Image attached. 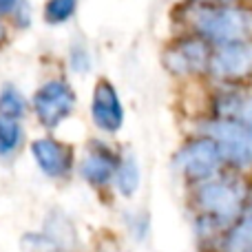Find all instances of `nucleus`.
<instances>
[{
	"label": "nucleus",
	"instance_id": "obj_14",
	"mask_svg": "<svg viewBox=\"0 0 252 252\" xmlns=\"http://www.w3.org/2000/svg\"><path fill=\"white\" fill-rule=\"evenodd\" d=\"M226 252H252V217L241 219L226 237Z\"/></svg>",
	"mask_w": 252,
	"mask_h": 252
},
{
	"label": "nucleus",
	"instance_id": "obj_4",
	"mask_svg": "<svg viewBox=\"0 0 252 252\" xmlns=\"http://www.w3.org/2000/svg\"><path fill=\"white\" fill-rule=\"evenodd\" d=\"M221 155H219L217 144L210 137H199L188 142L182 151L177 153V170L188 179V182H208L221 166Z\"/></svg>",
	"mask_w": 252,
	"mask_h": 252
},
{
	"label": "nucleus",
	"instance_id": "obj_13",
	"mask_svg": "<svg viewBox=\"0 0 252 252\" xmlns=\"http://www.w3.org/2000/svg\"><path fill=\"white\" fill-rule=\"evenodd\" d=\"M27 111V100L22 97V93L11 84H4L0 91V115L11 120H20Z\"/></svg>",
	"mask_w": 252,
	"mask_h": 252
},
{
	"label": "nucleus",
	"instance_id": "obj_5",
	"mask_svg": "<svg viewBox=\"0 0 252 252\" xmlns=\"http://www.w3.org/2000/svg\"><path fill=\"white\" fill-rule=\"evenodd\" d=\"M73 106L75 93L64 80H49L33 95V111L40 124H44L47 128H56L62 120L69 118Z\"/></svg>",
	"mask_w": 252,
	"mask_h": 252
},
{
	"label": "nucleus",
	"instance_id": "obj_21",
	"mask_svg": "<svg viewBox=\"0 0 252 252\" xmlns=\"http://www.w3.org/2000/svg\"><path fill=\"white\" fill-rule=\"evenodd\" d=\"M4 38H7V27H4V22L0 20V44L4 42Z\"/></svg>",
	"mask_w": 252,
	"mask_h": 252
},
{
	"label": "nucleus",
	"instance_id": "obj_20",
	"mask_svg": "<svg viewBox=\"0 0 252 252\" xmlns=\"http://www.w3.org/2000/svg\"><path fill=\"white\" fill-rule=\"evenodd\" d=\"M244 206H246V213H248L250 217H252V190L244 197Z\"/></svg>",
	"mask_w": 252,
	"mask_h": 252
},
{
	"label": "nucleus",
	"instance_id": "obj_10",
	"mask_svg": "<svg viewBox=\"0 0 252 252\" xmlns=\"http://www.w3.org/2000/svg\"><path fill=\"white\" fill-rule=\"evenodd\" d=\"M118 168V157L104 146H95L82 161V177L93 186H104Z\"/></svg>",
	"mask_w": 252,
	"mask_h": 252
},
{
	"label": "nucleus",
	"instance_id": "obj_8",
	"mask_svg": "<svg viewBox=\"0 0 252 252\" xmlns=\"http://www.w3.org/2000/svg\"><path fill=\"white\" fill-rule=\"evenodd\" d=\"M91 115L97 128L104 133H118L120 126L124 122V109L115 87L109 80H97L95 89H93V100H91Z\"/></svg>",
	"mask_w": 252,
	"mask_h": 252
},
{
	"label": "nucleus",
	"instance_id": "obj_3",
	"mask_svg": "<svg viewBox=\"0 0 252 252\" xmlns=\"http://www.w3.org/2000/svg\"><path fill=\"white\" fill-rule=\"evenodd\" d=\"M206 137H210L219 148L221 159L230 161L237 168L252 166V133L230 120H213L204 124Z\"/></svg>",
	"mask_w": 252,
	"mask_h": 252
},
{
	"label": "nucleus",
	"instance_id": "obj_17",
	"mask_svg": "<svg viewBox=\"0 0 252 252\" xmlns=\"http://www.w3.org/2000/svg\"><path fill=\"white\" fill-rule=\"evenodd\" d=\"M71 66L75 73H87L91 69V58L84 47H73L71 49Z\"/></svg>",
	"mask_w": 252,
	"mask_h": 252
},
{
	"label": "nucleus",
	"instance_id": "obj_2",
	"mask_svg": "<svg viewBox=\"0 0 252 252\" xmlns=\"http://www.w3.org/2000/svg\"><path fill=\"white\" fill-rule=\"evenodd\" d=\"M197 206L201 210V219L215 226L228 223L237 219L244 206V195L239 186L228 179L219 182H204V186L197 190Z\"/></svg>",
	"mask_w": 252,
	"mask_h": 252
},
{
	"label": "nucleus",
	"instance_id": "obj_19",
	"mask_svg": "<svg viewBox=\"0 0 252 252\" xmlns=\"http://www.w3.org/2000/svg\"><path fill=\"white\" fill-rule=\"evenodd\" d=\"M197 4H237L239 0H195Z\"/></svg>",
	"mask_w": 252,
	"mask_h": 252
},
{
	"label": "nucleus",
	"instance_id": "obj_15",
	"mask_svg": "<svg viewBox=\"0 0 252 252\" xmlns=\"http://www.w3.org/2000/svg\"><path fill=\"white\" fill-rule=\"evenodd\" d=\"M22 142V128L18 120L0 115V155H11Z\"/></svg>",
	"mask_w": 252,
	"mask_h": 252
},
{
	"label": "nucleus",
	"instance_id": "obj_7",
	"mask_svg": "<svg viewBox=\"0 0 252 252\" xmlns=\"http://www.w3.org/2000/svg\"><path fill=\"white\" fill-rule=\"evenodd\" d=\"M208 69L219 80H237L252 71V42L219 44L217 51L210 53Z\"/></svg>",
	"mask_w": 252,
	"mask_h": 252
},
{
	"label": "nucleus",
	"instance_id": "obj_18",
	"mask_svg": "<svg viewBox=\"0 0 252 252\" xmlns=\"http://www.w3.org/2000/svg\"><path fill=\"white\" fill-rule=\"evenodd\" d=\"M20 4H22V0H0V18L13 16V11H16Z\"/></svg>",
	"mask_w": 252,
	"mask_h": 252
},
{
	"label": "nucleus",
	"instance_id": "obj_6",
	"mask_svg": "<svg viewBox=\"0 0 252 252\" xmlns=\"http://www.w3.org/2000/svg\"><path fill=\"white\" fill-rule=\"evenodd\" d=\"M210 47L206 40L199 35H188V38H179L166 49L164 53V64L170 73L175 75H192L201 73L208 69L210 60Z\"/></svg>",
	"mask_w": 252,
	"mask_h": 252
},
{
	"label": "nucleus",
	"instance_id": "obj_11",
	"mask_svg": "<svg viewBox=\"0 0 252 252\" xmlns=\"http://www.w3.org/2000/svg\"><path fill=\"white\" fill-rule=\"evenodd\" d=\"M219 120H230L252 133V95L246 93H221L215 102Z\"/></svg>",
	"mask_w": 252,
	"mask_h": 252
},
{
	"label": "nucleus",
	"instance_id": "obj_16",
	"mask_svg": "<svg viewBox=\"0 0 252 252\" xmlns=\"http://www.w3.org/2000/svg\"><path fill=\"white\" fill-rule=\"evenodd\" d=\"M78 11V0H47L44 4V20L49 25H64Z\"/></svg>",
	"mask_w": 252,
	"mask_h": 252
},
{
	"label": "nucleus",
	"instance_id": "obj_9",
	"mask_svg": "<svg viewBox=\"0 0 252 252\" xmlns=\"http://www.w3.org/2000/svg\"><path fill=\"white\" fill-rule=\"evenodd\" d=\"M31 155H33L35 164L40 166V170L44 175H49V177H62V175L69 173L71 164H73L71 148L51 137L35 139L31 144Z\"/></svg>",
	"mask_w": 252,
	"mask_h": 252
},
{
	"label": "nucleus",
	"instance_id": "obj_1",
	"mask_svg": "<svg viewBox=\"0 0 252 252\" xmlns=\"http://www.w3.org/2000/svg\"><path fill=\"white\" fill-rule=\"evenodd\" d=\"M188 20L206 42L230 44L252 40V9L239 4H197L188 11Z\"/></svg>",
	"mask_w": 252,
	"mask_h": 252
},
{
	"label": "nucleus",
	"instance_id": "obj_12",
	"mask_svg": "<svg viewBox=\"0 0 252 252\" xmlns=\"http://www.w3.org/2000/svg\"><path fill=\"white\" fill-rule=\"evenodd\" d=\"M115 184H118V190L122 195L130 197L139 186V170L135 164L133 157H124L122 161H118V168H115Z\"/></svg>",
	"mask_w": 252,
	"mask_h": 252
}]
</instances>
